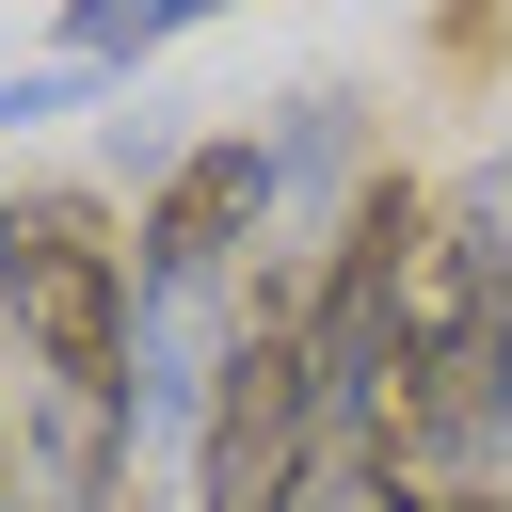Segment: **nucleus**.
<instances>
[{
  "label": "nucleus",
  "instance_id": "1",
  "mask_svg": "<svg viewBox=\"0 0 512 512\" xmlns=\"http://www.w3.org/2000/svg\"><path fill=\"white\" fill-rule=\"evenodd\" d=\"M0 336H16V368L48 400L128 416V384H144V256H128V224L96 192H64V176L0 192Z\"/></svg>",
  "mask_w": 512,
  "mask_h": 512
},
{
  "label": "nucleus",
  "instance_id": "2",
  "mask_svg": "<svg viewBox=\"0 0 512 512\" xmlns=\"http://www.w3.org/2000/svg\"><path fill=\"white\" fill-rule=\"evenodd\" d=\"M320 480H336V416L304 368V256H256L192 432V512H320Z\"/></svg>",
  "mask_w": 512,
  "mask_h": 512
},
{
  "label": "nucleus",
  "instance_id": "3",
  "mask_svg": "<svg viewBox=\"0 0 512 512\" xmlns=\"http://www.w3.org/2000/svg\"><path fill=\"white\" fill-rule=\"evenodd\" d=\"M272 208H288L272 128H208V144H176V160L144 176V224H128L144 304H240V288H256V240H272Z\"/></svg>",
  "mask_w": 512,
  "mask_h": 512
},
{
  "label": "nucleus",
  "instance_id": "4",
  "mask_svg": "<svg viewBox=\"0 0 512 512\" xmlns=\"http://www.w3.org/2000/svg\"><path fill=\"white\" fill-rule=\"evenodd\" d=\"M208 16H240V0H64V64H80V80H128V64H160L176 32H208Z\"/></svg>",
  "mask_w": 512,
  "mask_h": 512
},
{
  "label": "nucleus",
  "instance_id": "5",
  "mask_svg": "<svg viewBox=\"0 0 512 512\" xmlns=\"http://www.w3.org/2000/svg\"><path fill=\"white\" fill-rule=\"evenodd\" d=\"M80 96H96V80L48 48V64H16V80H0V128H48V112H80Z\"/></svg>",
  "mask_w": 512,
  "mask_h": 512
},
{
  "label": "nucleus",
  "instance_id": "6",
  "mask_svg": "<svg viewBox=\"0 0 512 512\" xmlns=\"http://www.w3.org/2000/svg\"><path fill=\"white\" fill-rule=\"evenodd\" d=\"M432 512H512V480H464V496H432Z\"/></svg>",
  "mask_w": 512,
  "mask_h": 512
},
{
  "label": "nucleus",
  "instance_id": "7",
  "mask_svg": "<svg viewBox=\"0 0 512 512\" xmlns=\"http://www.w3.org/2000/svg\"><path fill=\"white\" fill-rule=\"evenodd\" d=\"M320 512H368V480H352V464H336V480H320Z\"/></svg>",
  "mask_w": 512,
  "mask_h": 512
}]
</instances>
